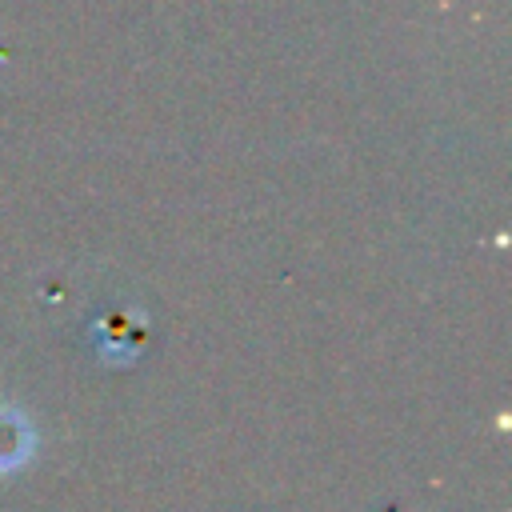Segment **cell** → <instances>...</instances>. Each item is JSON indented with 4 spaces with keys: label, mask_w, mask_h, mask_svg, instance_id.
I'll return each mask as SVG.
<instances>
[{
    "label": "cell",
    "mask_w": 512,
    "mask_h": 512,
    "mask_svg": "<svg viewBox=\"0 0 512 512\" xmlns=\"http://www.w3.org/2000/svg\"><path fill=\"white\" fill-rule=\"evenodd\" d=\"M36 448V432L28 424L24 412L16 408H0V472L20 468Z\"/></svg>",
    "instance_id": "cell-1"
}]
</instances>
